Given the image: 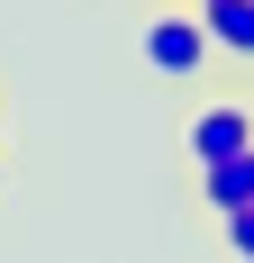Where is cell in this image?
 <instances>
[{"mask_svg":"<svg viewBox=\"0 0 254 263\" xmlns=\"http://www.w3.org/2000/svg\"><path fill=\"white\" fill-rule=\"evenodd\" d=\"M218 236H227L236 263H254V209H227V218H218Z\"/></svg>","mask_w":254,"mask_h":263,"instance_id":"obj_5","label":"cell"},{"mask_svg":"<svg viewBox=\"0 0 254 263\" xmlns=\"http://www.w3.org/2000/svg\"><path fill=\"white\" fill-rule=\"evenodd\" d=\"M200 27H209V46H218V54L254 64V0H200Z\"/></svg>","mask_w":254,"mask_h":263,"instance_id":"obj_3","label":"cell"},{"mask_svg":"<svg viewBox=\"0 0 254 263\" xmlns=\"http://www.w3.org/2000/svg\"><path fill=\"white\" fill-rule=\"evenodd\" d=\"M136 54H146V73H164V82H191V73H209V27H200V9H154L146 27H136Z\"/></svg>","mask_w":254,"mask_h":263,"instance_id":"obj_1","label":"cell"},{"mask_svg":"<svg viewBox=\"0 0 254 263\" xmlns=\"http://www.w3.org/2000/svg\"><path fill=\"white\" fill-rule=\"evenodd\" d=\"M254 145V100H209L182 118V155H191V173H209V163H227Z\"/></svg>","mask_w":254,"mask_h":263,"instance_id":"obj_2","label":"cell"},{"mask_svg":"<svg viewBox=\"0 0 254 263\" xmlns=\"http://www.w3.org/2000/svg\"><path fill=\"white\" fill-rule=\"evenodd\" d=\"M200 200H209V218L254 209V145H245V155H227V163H209V173H200Z\"/></svg>","mask_w":254,"mask_h":263,"instance_id":"obj_4","label":"cell"},{"mask_svg":"<svg viewBox=\"0 0 254 263\" xmlns=\"http://www.w3.org/2000/svg\"><path fill=\"white\" fill-rule=\"evenodd\" d=\"M0 191H9V163H0Z\"/></svg>","mask_w":254,"mask_h":263,"instance_id":"obj_6","label":"cell"},{"mask_svg":"<svg viewBox=\"0 0 254 263\" xmlns=\"http://www.w3.org/2000/svg\"><path fill=\"white\" fill-rule=\"evenodd\" d=\"M191 9H200V0H191Z\"/></svg>","mask_w":254,"mask_h":263,"instance_id":"obj_7","label":"cell"}]
</instances>
